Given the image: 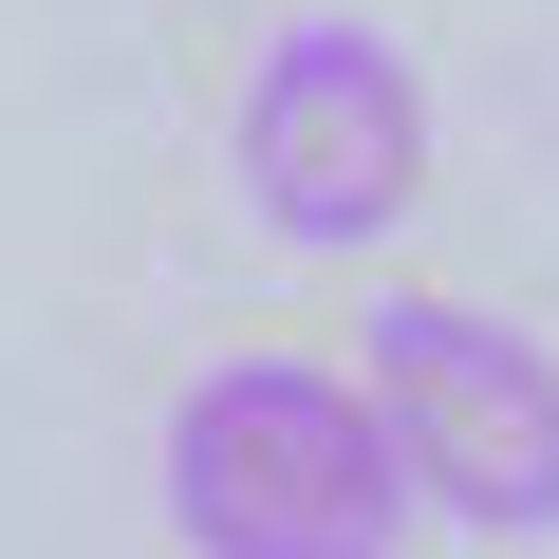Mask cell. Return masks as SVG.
I'll return each mask as SVG.
<instances>
[{
    "instance_id": "7a4b0ae2",
    "label": "cell",
    "mask_w": 559,
    "mask_h": 559,
    "mask_svg": "<svg viewBox=\"0 0 559 559\" xmlns=\"http://www.w3.org/2000/svg\"><path fill=\"white\" fill-rule=\"evenodd\" d=\"M355 392L411 466V503H448V540H559V355L485 299H373Z\"/></svg>"
},
{
    "instance_id": "6da1fadb",
    "label": "cell",
    "mask_w": 559,
    "mask_h": 559,
    "mask_svg": "<svg viewBox=\"0 0 559 559\" xmlns=\"http://www.w3.org/2000/svg\"><path fill=\"white\" fill-rule=\"evenodd\" d=\"M168 540L187 559H411V466L355 373L224 355L168 411Z\"/></svg>"
},
{
    "instance_id": "3957f363",
    "label": "cell",
    "mask_w": 559,
    "mask_h": 559,
    "mask_svg": "<svg viewBox=\"0 0 559 559\" xmlns=\"http://www.w3.org/2000/svg\"><path fill=\"white\" fill-rule=\"evenodd\" d=\"M242 205L299 261H355V242H392L429 205V94H411L392 20H280L261 38V75H242Z\"/></svg>"
}]
</instances>
